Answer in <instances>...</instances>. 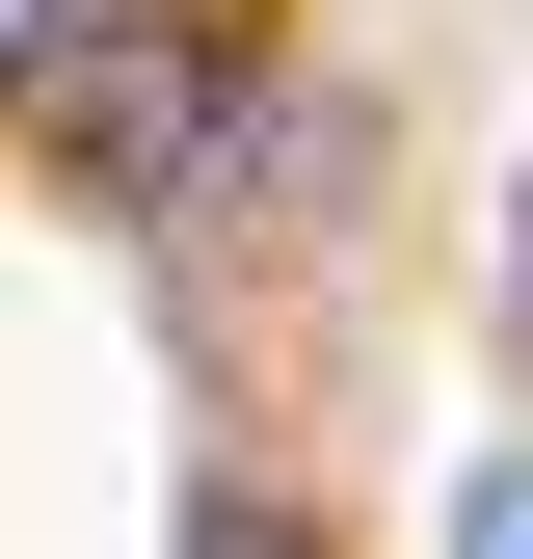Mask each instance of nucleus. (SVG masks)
Here are the masks:
<instances>
[{"instance_id": "1", "label": "nucleus", "mask_w": 533, "mask_h": 559, "mask_svg": "<svg viewBox=\"0 0 533 559\" xmlns=\"http://www.w3.org/2000/svg\"><path fill=\"white\" fill-rule=\"evenodd\" d=\"M107 27H133V0H0V107H27V81H81Z\"/></svg>"}, {"instance_id": "2", "label": "nucleus", "mask_w": 533, "mask_h": 559, "mask_svg": "<svg viewBox=\"0 0 533 559\" xmlns=\"http://www.w3.org/2000/svg\"><path fill=\"white\" fill-rule=\"evenodd\" d=\"M187 559H320V533H294V507H214V533H187Z\"/></svg>"}]
</instances>
